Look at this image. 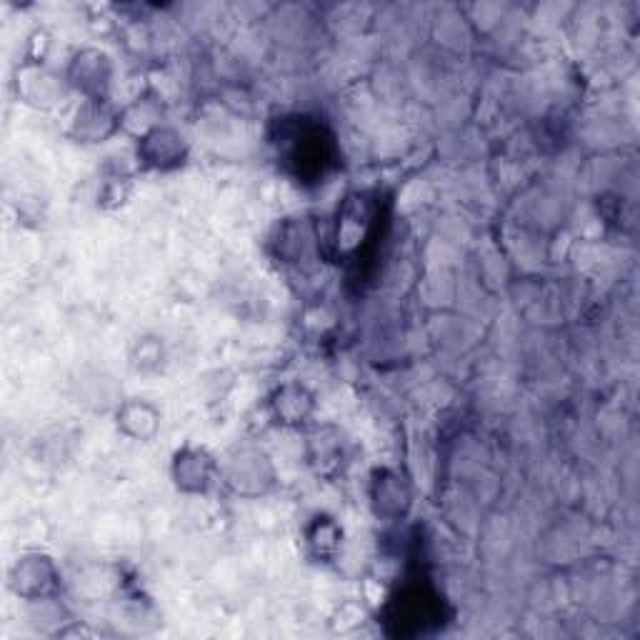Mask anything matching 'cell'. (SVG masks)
Wrapping results in <instances>:
<instances>
[{"instance_id":"cell-1","label":"cell","mask_w":640,"mask_h":640,"mask_svg":"<svg viewBox=\"0 0 640 640\" xmlns=\"http://www.w3.org/2000/svg\"><path fill=\"white\" fill-rule=\"evenodd\" d=\"M413 603H408V598H398V613H395L393 623L398 625V633H423L425 625L435 623V603L433 600H425V595L413 593L410 595Z\"/></svg>"}]
</instances>
